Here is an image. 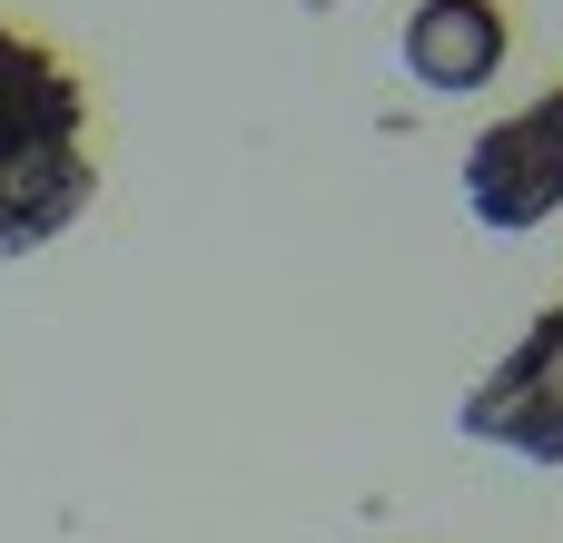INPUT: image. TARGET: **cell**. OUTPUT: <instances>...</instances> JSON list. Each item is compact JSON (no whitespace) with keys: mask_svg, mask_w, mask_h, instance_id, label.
I'll use <instances>...</instances> for the list:
<instances>
[{"mask_svg":"<svg viewBox=\"0 0 563 543\" xmlns=\"http://www.w3.org/2000/svg\"><path fill=\"white\" fill-rule=\"evenodd\" d=\"M89 198H99L89 89L59 49H40L30 30L0 20V267L49 247L59 228H79Z\"/></svg>","mask_w":563,"mask_h":543,"instance_id":"obj_1","label":"cell"},{"mask_svg":"<svg viewBox=\"0 0 563 543\" xmlns=\"http://www.w3.org/2000/svg\"><path fill=\"white\" fill-rule=\"evenodd\" d=\"M455 435L515 465H563V307H544L495 356V376H475V396L455 406Z\"/></svg>","mask_w":563,"mask_h":543,"instance_id":"obj_2","label":"cell"},{"mask_svg":"<svg viewBox=\"0 0 563 543\" xmlns=\"http://www.w3.org/2000/svg\"><path fill=\"white\" fill-rule=\"evenodd\" d=\"M465 208L495 237H525V228H544L563 208V89H544L515 119H495L465 148Z\"/></svg>","mask_w":563,"mask_h":543,"instance_id":"obj_3","label":"cell"},{"mask_svg":"<svg viewBox=\"0 0 563 543\" xmlns=\"http://www.w3.org/2000/svg\"><path fill=\"white\" fill-rule=\"evenodd\" d=\"M505 49H515V30H505L495 0H416L406 10V69L426 89H445V99L485 89L505 69Z\"/></svg>","mask_w":563,"mask_h":543,"instance_id":"obj_4","label":"cell"}]
</instances>
